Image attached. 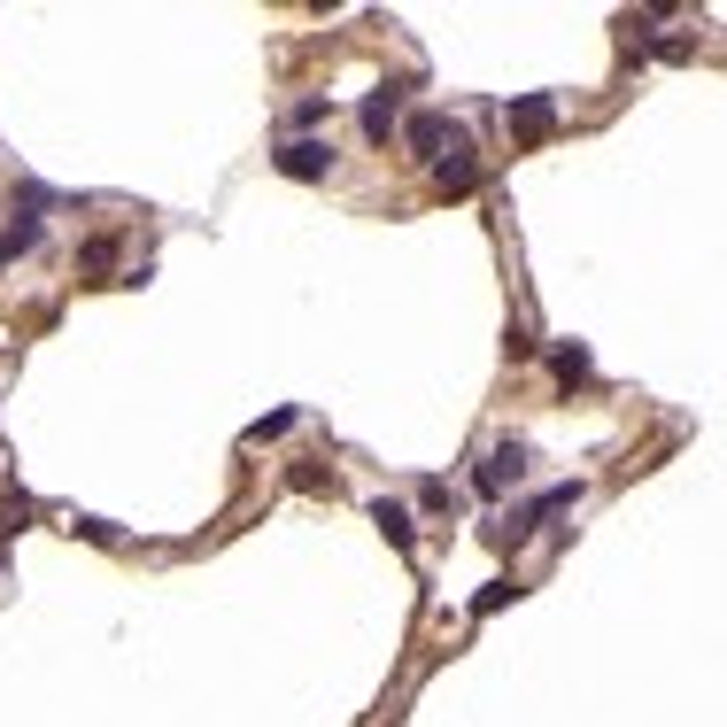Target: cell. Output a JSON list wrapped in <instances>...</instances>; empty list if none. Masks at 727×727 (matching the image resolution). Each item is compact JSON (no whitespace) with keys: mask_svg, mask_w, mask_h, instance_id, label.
<instances>
[{"mask_svg":"<svg viewBox=\"0 0 727 727\" xmlns=\"http://www.w3.org/2000/svg\"><path fill=\"white\" fill-rule=\"evenodd\" d=\"M403 94H410V85H380V94L364 102V132H372V140H388V132H395V117H403Z\"/></svg>","mask_w":727,"mask_h":727,"instance_id":"5b68a950","label":"cell"},{"mask_svg":"<svg viewBox=\"0 0 727 727\" xmlns=\"http://www.w3.org/2000/svg\"><path fill=\"white\" fill-rule=\"evenodd\" d=\"M503 117H511V132H526V140H541V132H550V124H558V102H550V94H526V102H511Z\"/></svg>","mask_w":727,"mask_h":727,"instance_id":"277c9868","label":"cell"},{"mask_svg":"<svg viewBox=\"0 0 727 727\" xmlns=\"http://www.w3.org/2000/svg\"><path fill=\"white\" fill-rule=\"evenodd\" d=\"M325 117H333V102H318V94H310V102H302V109H295V124H302V132H318V124H325Z\"/></svg>","mask_w":727,"mask_h":727,"instance_id":"9c48e42d","label":"cell"},{"mask_svg":"<svg viewBox=\"0 0 727 727\" xmlns=\"http://www.w3.org/2000/svg\"><path fill=\"white\" fill-rule=\"evenodd\" d=\"M78 263H85V271H109V263H117V248H109V240H85V255H78Z\"/></svg>","mask_w":727,"mask_h":727,"instance_id":"30bf717a","label":"cell"},{"mask_svg":"<svg viewBox=\"0 0 727 727\" xmlns=\"http://www.w3.org/2000/svg\"><path fill=\"white\" fill-rule=\"evenodd\" d=\"M550 364H558V380H565V388H581V380H588V348H581V341H558V356H550Z\"/></svg>","mask_w":727,"mask_h":727,"instance_id":"ba28073f","label":"cell"},{"mask_svg":"<svg viewBox=\"0 0 727 727\" xmlns=\"http://www.w3.org/2000/svg\"><path fill=\"white\" fill-rule=\"evenodd\" d=\"M372 519L388 526V541H395V550H410V541H418V526H410V503H372Z\"/></svg>","mask_w":727,"mask_h":727,"instance_id":"52a82bcc","label":"cell"},{"mask_svg":"<svg viewBox=\"0 0 727 727\" xmlns=\"http://www.w3.org/2000/svg\"><path fill=\"white\" fill-rule=\"evenodd\" d=\"M511 596H519V588H511V581H496V588H480V596H473V611H496V604H511Z\"/></svg>","mask_w":727,"mask_h":727,"instance_id":"8fae6325","label":"cell"},{"mask_svg":"<svg viewBox=\"0 0 727 727\" xmlns=\"http://www.w3.org/2000/svg\"><path fill=\"white\" fill-rule=\"evenodd\" d=\"M433 187H441V194H473V187H480V163H473L465 140H449V155H433Z\"/></svg>","mask_w":727,"mask_h":727,"instance_id":"7a4b0ae2","label":"cell"},{"mask_svg":"<svg viewBox=\"0 0 727 727\" xmlns=\"http://www.w3.org/2000/svg\"><path fill=\"white\" fill-rule=\"evenodd\" d=\"M403 140H410L418 155H441V147H449V124H441V117L426 109V117H410V124H403Z\"/></svg>","mask_w":727,"mask_h":727,"instance_id":"8992f818","label":"cell"},{"mask_svg":"<svg viewBox=\"0 0 727 727\" xmlns=\"http://www.w3.org/2000/svg\"><path fill=\"white\" fill-rule=\"evenodd\" d=\"M519 480H526V441H496V449H488V465L473 473V488H480V496H503V488H519Z\"/></svg>","mask_w":727,"mask_h":727,"instance_id":"6da1fadb","label":"cell"},{"mask_svg":"<svg viewBox=\"0 0 727 727\" xmlns=\"http://www.w3.org/2000/svg\"><path fill=\"white\" fill-rule=\"evenodd\" d=\"M271 163H279L287 178H325V170H333V147H325V140H287Z\"/></svg>","mask_w":727,"mask_h":727,"instance_id":"3957f363","label":"cell"}]
</instances>
